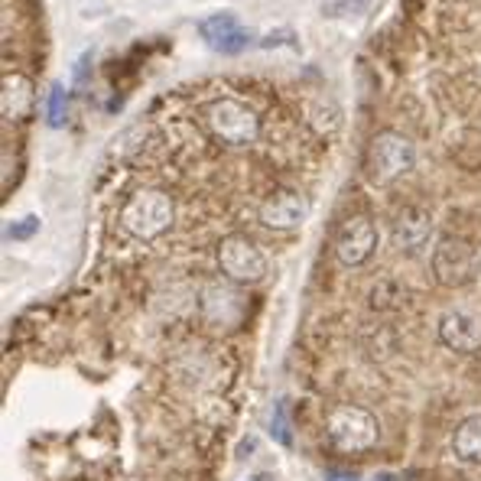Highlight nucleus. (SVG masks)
<instances>
[{
  "mask_svg": "<svg viewBox=\"0 0 481 481\" xmlns=\"http://www.w3.org/2000/svg\"><path fill=\"white\" fill-rule=\"evenodd\" d=\"M205 127L228 147H247L261 134V117L235 98H218L205 107Z\"/></svg>",
  "mask_w": 481,
  "mask_h": 481,
  "instance_id": "7ed1b4c3",
  "label": "nucleus"
},
{
  "mask_svg": "<svg viewBox=\"0 0 481 481\" xmlns=\"http://www.w3.org/2000/svg\"><path fill=\"white\" fill-rule=\"evenodd\" d=\"M416 163V147L403 134L384 131L371 140V153H367V172L377 186L400 180L403 172H410Z\"/></svg>",
  "mask_w": 481,
  "mask_h": 481,
  "instance_id": "20e7f679",
  "label": "nucleus"
},
{
  "mask_svg": "<svg viewBox=\"0 0 481 481\" xmlns=\"http://www.w3.org/2000/svg\"><path fill=\"white\" fill-rule=\"evenodd\" d=\"M432 237H436V225H432L430 212L416 208V205L413 208H403L397 215V221H393V241L410 257H420V254L430 251Z\"/></svg>",
  "mask_w": 481,
  "mask_h": 481,
  "instance_id": "1a4fd4ad",
  "label": "nucleus"
},
{
  "mask_svg": "<svg viewBox=\"0 0 481 481\" xmlns=\"http://www.w3.org/2000/svg\"><path fill=\"white\" fill-rule=\"evenodd\" d=\"M371 7V0H322V14L328 20H351L361 17Z\"/></svg>",
  "mask_w": 481,
  "mask_h": 481,
  "instance_id": "2eb2a0df",
  "label": "nucleus"
},
{
  "mask_svg": "<svg viewBox=\"0 0 481 481\" xmlns=\"http://www.w3.org/2000/svg\"><path fill=\"white\" fill-rule=\"evenodd\" d=\"M452 452L458 456V462L465 465H481V413L468 416L456 426L452 432Z\"/></svg>",
  "mask_w": 481,
  "mask_h": 481,
  "instance_id": "4468645a",
  "label": "nucleus"
},
{
  "mask_svg": "<svg viewBox=\"0 0 481 481\" xmlns=\"http://www.w3.org/2000/svg\"><path fill=\"white\" fill-rule=\"evenodd\" d=\"M377 247V228L367 215H351L335 235V257L342 267H361Z\"/></svg>",
  "mask_w": 481,
  "mask_h": 481,
  "instance_id": "423d86ee",
  "label": "nucleus"
},
{
  "mask_svg": "<svg viewBox=\"0 0 481 481\" xmlns=\"http://www.w3.org/2000/svg\"><path fill=\"white\" fill-rule=\"evenodd\" d=\"M326 436L338 452H367L377 442V420L371 410L342 403V407L328 410L326 416Z\"/></svg>",
  "mask_w": 481,
  "mask_h": 481,
  "instance_id": "f03ea898",
  "label": "nucleus"
},
{
  "mask_svg": "<svg viewBox=\"0 0 481 481\" xmlns=\"http://www.w3.org/2000/svg\"><path fill=\"white\" fill-rule=\"evenodd\" d=\"M254 481H267V478H254Z\"/></svg>",
  "mask_w": 481,
  "mask_h": 481,
  "instance_id": "a211bd4d",
  "label": "nucleus"
},
{
  "mask_svg": "<svg viewBox=\"0 0 481 481\" xmlns=\"http://www.w3.org/2000/svg\"><path fill=\"white\" fill-rule=\"evenodd\" d=\"M62 111H66V91L59 88H52V95H50V124H62Z\"/></svg>",
  "mask_w": 481,
  "mask_h": 481,
  "instance_id": "dca6fc26",
  "label": "nucleus"
},
{
  "mask_svg": "<svg viewBox=\"0 0 481 481\" xmlns=\"http://www.w3.org/2000/svg\"><path fill=\"white\" fill-rule=\"evenodd\" d=\"M475 270V254L472 247L458 241V237H442L439 245L432 247V273L442 286H458L472 277Z\"/></svg>",
  "mask_w": 481,
  "mask_h": 481,
  "instance_id": "0eeeda50",
  "label": "nucleus"
},
{
  "mask_svg": "<svg viewBox=\"0 0 481 481\" xmlns=\"http://www.w3.org/2000/svg\"><path fill=\"white\" fill-rule=\"evenodd\" d=\"M218 267L231 283H257L267 273V257L254 241L231 235L218 245Z\"/></svg>",
  "mask_w": 481,
  "mask_h": 481,
  "instance_id": "39448f33",
  "label": "nucleus"
},
{
  "mask_svg": "<svg viewBox=\"0 0 481 481\" xmlns=\"http://www.w3.org/2000/svg\"><path fill=\"white\" fill-rule=\"evenodd\" d=\"M199 306H202V316L212 326H235L237 319H241V312H245V300L228 283H205L202 296H199Z\"/></svg>",
  "mask_w": 481,
  "mask_h": 481,
  "instance_id": "9d476101",
  "label": "nucleus"
},
{
  "mask_svg": "<svg viewBox=\"0 0 481 481\" xmlns=\"http://www.w3.org/2000/svg\"><path fill=\"white\" fill-rule=\"evenodd\" d=\"M306 215H310V202H306L300 192H290V189L267 196L261 202V208H257V218H261V225H264V228H273V231L300 228L302 221H306Z\"/></svg>",
  "mask_w": 481,
  "mask_h": 481,
  "instance_id": "6e6552de",
  "label": "nucleus"
},
{
  "mask_svg": "<svg viewBox=\"0 0 481 481\" xmlns=\"http://www.w3.org/2000/svg\"><path fill=\"white\" fill-rule=\"evenodd\" d=\"M36 228V218H26L23 225H17V228H10V235L14 237H30V231Z\"/></svg>",
  "mask_w": 481,
  "mask_h": 481,
  "instance_id": "f3484780",
  "label": "nucleus"
},
{
  "mask_svg": "<svg viewBox=\"0 0 481 481\" xmlns=\"http://www.w3.org/2000/svg\"><path fill=\"white\" fill-rule=\"evenodd\" d=\"M36 107V91L33 82L20 72H7L0 82V115L7 124H20L33 115Z\"/></svg>",
  "mask_w": 481,
  "mask_h": 481,
  "instance_id": "9b49d317",
  "label": "nucleus"
},
{
  "mask_svg": "<svg viewBox=\"0 0 481 481\" xmlns=\"http://www.w3.org/2000/svg\"><path fill=\"white\" fill-rule=\"evenodd\" d=\"M172 199L160 189H140L121 208V228L137 241H153L172 225Z\"/></svg>",
  "mask_w": 481,
  "mask_h": 481,
  "instance_id": "f257e3e1",
  "label": "nucleus"
},
{
  "mask_svg": "<svg viewBox=\"0 0 481 481\" xmlns=\"http://www.w3.org/2000/svg\"><path fill=\"white\" fill-rule=\"evenodd\" d=\"M202 40L225 56H237L247 46L245 26L237 23L235 14H212L208 20H202Z\"/></svg>",
  "mask_w": 481,
  "mask_h": 481,
  "instance_id": "ddd939ff",
  "label": "nucleus"
},
{
  "mask_svg": "<svg viewBox=\"0 0 481 481\" xmlns=\"http://www.w3.org/2000/svg\"><path fill=\"white\" fill-rule=\"evenodd\" d=\"M439 338L446 348L462 351V355H472L481 348V322L465 310H452L442 316L439 322Z\"/></svg>",
  "mask_w": 481,
  "mask_h": 481,
  "instance_id": "f8f14e48",
  "label": "nucleus"
}]
</instances>
